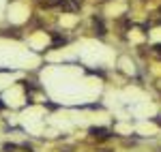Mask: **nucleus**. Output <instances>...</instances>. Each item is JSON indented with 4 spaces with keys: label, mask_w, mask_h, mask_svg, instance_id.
Segmentation results:
<instances>
[{
    "label": "nucleus",
    "mask_w": 161,
    "mask_h": 152,
    "mask_svg": "<svg viewBox=\"0 0 161 152\" xmlns=\"http://www.w3.org/2000/svg\"><path fill=\"white\" fill-rule=\"evenodd\" d=\"M88 133H90L95 139H108V137H110V131H108V128H103V127H92Z\"/></svg>",
    "instance_id": "obj_1"
},
{
    "label": "nucleus",
    "mask_w": 161,
    "mask_h": 152,
    "mask_svg": "<svg viewBox=\"0 0 161 152\" xmlns=\"http://www.w3.org/2000/svg\"><path fill=\"white\" fill-rule=\"evenodd\" d=\"M0 109H4V103H2V99H0Z\"/></svg>",
    "instance_id": "obj_2"
}]
</instances>
